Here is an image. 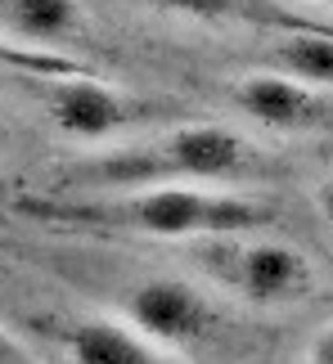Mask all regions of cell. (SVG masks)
Here are the masks:
<instances>
[{"instance_id":"6da1fadb","label":"cell","mask_w":333,"mask_h":364,"mask_svg":"<svg viewBox=\"0 0 333 364\" xmlns=\"http://www.w3.org/2000/svg\"><path fill=\"white\" fill-rule=\"evenodd\" d=\"M257 171V153L226 126H171L154 139L90 153L59 171L63 189H90V198L176 189L194 180H239Z\"/></svg>"},{"instance_id":"7a4b0ae2","label":"cell","mask_w":333,"mask_h":364,"mask_svg":"<svg viewBox=\"0 0 333 364\" xmlns=\"http://www.w3.org/2000/svg\"><path fill=\"white\" fill-rule=\"evenodd\" d=\"M18 212L50 220V225H77L95 234H140V239H239V234L266 225L275 216L266 203L243 193H212V189H144L117 193V198H86V203H18Z\"/></svg>"},{"instance_id":"3957f363","label":"cell","mask_w":333,"mask_h":364,"mask_svg":"<svg viewBox=\"0 0 333 364\" xmlns=\"http://www.w3.org/2000/svg\"><path fill=\"white\" fill-rule=\"evenodd\" d=\"M189 261L212 284L239 292L253 306H293L311 297L315 270L297 247L288 243H243V239H199Z\"/></svg>"},{"instance_id":"277c9868","label":"cell","mask_w":333,"mask_h":364,"mask_svg":"<svg viewBox=\"0 0 333 364\" xmlns=\"http://www.w3.org/2000/svg\"><path fill=\"white\" fill-rule=\"evenodd\" d=\"M41 104H46L54 131L68 135V139H81V144L135 131V126H144V122H162V117L180 113L176 104L140 100V95L113 90V86H104L100 77L46 81V86H41Z\"/></svg>"},{"instance_id":"5b68a950","label":"cell","mask_w":333,"mask_h":364,"mask_svg":"<svg viewBox=\"0 0 333 364\" xmlns=\"http://www.w3.org/2000/svg\"><path fill=\"white\" fill-rule=\"evenodd\" d=\"M122 324H131L140 338L171 351V346H203L216 338L221 315L203 288L185 279H144L117 297Z\"/></svg>"},{"instance_id":"8992f818","label":"cell","mask_w":333,"mask_h":364,"mask_svg":"<svg viewBox=\"0 0 333 364\" xmlns=\"http://www.w3.org/2000/svg\"><path fill=\"white\" fill-rule=\"evenodd\" d=\"M234 108L280 135H315L333 126V100L324 90H311L266 68L234 81Z\"/></svg>"},{"instance_id":"52a82bcc","label":"cell","mask_w":333,"mask_h":364,"mask_svg":"<svg viewBox=\"0 0 333 364\" xmlns=\"http://www.w3.org/2000/svg\"><path fill=\"white\" fill-rule=\"evenodd\" d=\"M73 364H180L122 319H81L63 333Z\"/></svg>"},{"instance_id":"ba28073f","label":"cell","mask_w":333,"mask_h":364,"mask_svg":"<svg viewBox=\"0 0 333 364\" xmlns=\"http://www.w3.org/2000/svg\"><path fill=\"white\" fill-rule=\"evenodd\" d=\"M81 5L73 0H0V27L9 41L32 50H50V41L77 32Z\"/></svg>"},{"instance_id":"9c48e42d","label":"cell","mask_w":333,"mask_h":364,"mask_svg":"<svg viewBox=\"0 0 333 364\" xmlns=\"http://www.w3.org/2000/svg\"><path fill=\"white\" fill-rule=\"evenodd\" d=\"M266 73L302 81V86H311V90L333 86V36L329 32H311V27H297L293 36L275 41L266 50Z\"/></svg>"},{"instance_id":"30bf717a","label":"cell","mask_w":333,"mask_h":364,"mask_svg":"<svg viewBox=\"0 0 333 364\" xmlns=\"http://www.w3.org/2000/svg\"><path fill=\"white\" fill-rule=\"evenodd\" d=\"M0 68H14L18 77L27 81H73V77H95L86 63L68 59L59 50H32V46H18L0 32Z\"/></svg>"},{"instance_id":"8fae6325","label":"cell","mask_w":333,"mask_h":364,"mask_svg":"<svg viewBox=\"0 0 333 364\" xmlns=\"http://www.w3.org/2000/svg\"><path fill=\"white\" fill-rule=\"evenodd\" d=\"M311 364H333V324L315 333V342H311Z\"/></svg>"},{"instance_id":"7c38bea8","label":"cell","mask_w":333,"mask_h":364,"mask_svg":"<svg viewBox=\"0 0 333 364\" xmlns=\"http://www.w3.org/2000/svg\"><path fill=\"white\" fill-rule=\"evenodd\" d=\"M0 364H36V360L27 355V351H23V346L9 338L5 328H0Z\"/></svg>"},{"instance_id":"4fadbf2b","label":"cell","mask_w":333,"mask_h":364,"mask_svg":"<svg viewBox=\"0 0 333 364\" xmlns=\"http://www.w3.org/2000/svg\"><path fill=\"white\" fill-rule=\"evenodd\" d=\"M320 212H324V220L333 225V176H329L324 185H320Z\"/></svg>"}]
</instances>
